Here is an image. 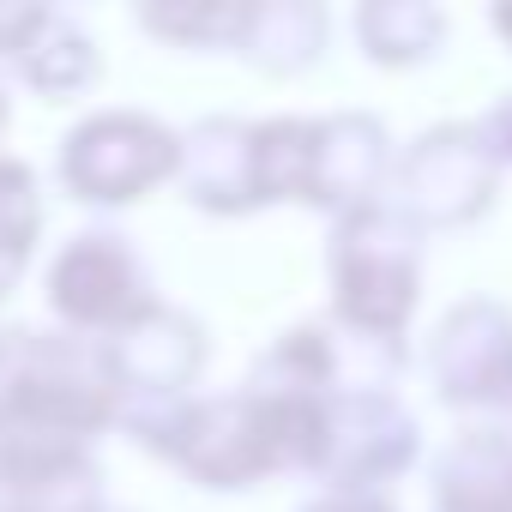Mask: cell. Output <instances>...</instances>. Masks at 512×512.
Masks as SVG:
<instances>
[{"instance_id":"1","label":"cell","mask_w":512,"mask_h":512,"mask_svg":"<svg viewBox=\"0 0 512 512\" xmlns=\"http://www.w3.org/2000/svg\"><path fill=\"white\" fill-rule=\"evenodd\" d=\"M121 416L109 350L55 332H0V446H79Z\"/></svg>"},{"instance_id":"2","label":"cell","mask_w":512,"mask_h":512,"mask_svg":"<svg viewBox=\"0 0 512 512\" xmlns=\"http://www.w3.org/2000/svg\"><path fill=\"white\" fill-rule=\"evenodd\" d=\"M338 314L368 338H398L416 308V229L392 205H362L332 235Z\"/></svg>"},{"instance_id":"3","label":"cell","mask_w":512,"mask_h":512,"mask_svg":"<svg viewBox=\"0 0 512 512\" xmlns=\"http://www.w3.org/2000/svg\"><path fill=\"white\" fill-rule=\"evenodd\" d=\"M181 163V139L163 133L145 115H91L79 133H67L61 175L79 199H139L151 181H163Z\"/></svg>"},{"instance_id":"4","label":"cell","mask_w":512,"mask_h":512,"mask_svg":"<svg viewBox=\"0 0 512 512\" xmlns=\"http://www.w3.org/2000/svg\"><path fill=\"white\" fill-rule=\"evenodd\" d=\"M49 296H55V308L73 326H115V332H127L133 320L151 314V284H145L139 253L121 235H103V229L79 235L55 260Z\"/></svg>"},{"instance_id":"5","label":"cell","mask_w":512,"mask_h":512,"mask_svg":"<svg viewBox=\"0 0 512 512\" xmlns=\"http://www.w3.org/2000/svg\"><path fill=\"white\" fill-rule=\"evenodd\" d=\"M434 380L446 404L512 422V314L494 302L458 308L434 338Z\"/></svg>"},{"instance_id":"6","label":"cell","mask_w":512,"mask_h":512,"mask_svg":"<svg viewBox=\"0 0 512 512\" xmlns=\"http://www.w3.org/2000/svg\"><path fill=\"white\" fill-rule=\"evenodd\" d=\"M398 187H404V205H398L404 217L416 211L422 223H458V217L488 205L494 157L482 151L476 127H440L404 157Z\"/></svg>"},{"instance_id":"7","label":"cell","mask_w":512,"mask_h":512,"mask_svg":"<svg viewBox=\"0 0 512 512\" xmlns=\"http://www.w3.org/2000/svg\"><path fill=\"white\" fill-rule=\"evenodd\" d=\"M416 458V422L386 398V392H344L332 398V446H326V476L344 488L380 482Z\"/></svg>"},{"instance_id":"8","label":"cell","mask_w":512,"mask_h":512,"mask_svg":"<svg viewBox=\"0 0 512 512\" xmlns=\"http://www.w3.org/2000/svg\"><path fill=\"white\" fill-rule=\"evenodd\" d=\"M0 512H97V470L79 446H0Z\"/></svg>"},{"instance_id":"9","label":"cell","mask_w":512,"mask_h":512,"mask_svg":"<svg viewBox=\"0 0 512 512\" xmlns=\"http://www.w3.org/2000/svg\"><path fill=\"white\" fill-rule=\"evenodd\" d=\"M253 139L260 127H241V121H199L181 145V181L199 205L217 211H241V205H260V157H253Z\"/></svg>"},{"instance_id":"10","label":"cell","mask_w":512,"mask_h":512,"mask_svg":"<svg viewBox=\"0 0 512 512\" xmlns=\"http://www.w3.org/2000/svg\"><path fill=\"white\" fill-rule=\"evenodd\" d=\"M109 362H115V386H127L139 398H163V392H181V380L199 368V332L181 314L151 308L127 332H115Z\"/></svg>"},{"instance_id":"11","label":"cell","mask_w":512,"mask_h":512,"mask_svg":"<svg viewBox=\"0 0 512 512\" xmlns=\"http://www.w3.org/2000/svg\"><path fill=\"white\" fill-rule=\"evenodd\" d=\"M434 482H440V512H512V434L476 428L452 440Z\"/></svg>"},{"instance_id":"12","label":"cell","mask_w":512,"mask_h":512,"mask_svg":"<svg viewBox=\"0 0 512 512\" xmlns=\"http://www.w3.org/2000/svg\"><path fill=\"white\" fill-rule=\"evenodd\" d=\"M380 157H386V133L380 121H362V115H332L320 121V151H314V205H344V199H362L380 175Z\"/></svg>"},{"instance_id":"13","label":"cell","mask_w":512,"mask_h":512,"mask_svg":"<svg viewBox=\"0 0 512 512\" xmlns=\"http://www.w3.org/2000/svg\"><path fill=\"white\" fill-rule=\"evenodd\" d=\"M13 55H19V67H25V79H31L37 91H73V85H85V79L97 73V55H91L85 31H73V25L55 19V13H37L31 37H25Z\"/></svg>"},{"instance_id":"14","label":"cell","mask_w":512,"mask_h":512,"mask_svg":"<svg viewBox=\"0 0 512 512\" xmlns=\"http://www.w3.org/2000/svg\"><path fill=\"white\" fill-rule=\"evenodd\" d=\"M31 241H37V181L25 163L0 157V290L31 260Z\"/></svg>"},{"instance_id":"15","label":"cell","mask_w":512,"mask_h":512,"mask_svg":"<svg viewBox=\"0 0 512 512\" xmlns=\"http://www.w3.org/2000/svg\"><path fill=\"white\" fill-rule=\"evenodd\" d=\"M356 37L380 61H422L440 43V13H428V7H368L356 19Z\"/></svg>"},{"instance_id":"16","label":"cell","mask_w":512,"mask_h":512,"mask_svg":"<svg viewBox=\"0 0 512 512\" xmlns=\"http://www.w3.org/2000/svg\"><path fill=\"white\" fill-rule=\"evenodd\" d=\"M241 43H253V55L272 61V67H296L320 49V13L314 7H266V13H247Z\"/></svg>"},{"instance_id":"17","label":"cell","mask_w":512,"mask_h":512,"mask_svg":"<svg viewBox=\"0 0 512 512\" xmlns=\"http://www.w3.org/2000/svg\"><path fill=\"white\" fill-rule=\"evenodd\" d=\"M476 139L494 163H512V97H500L482 121H476Z\"/></svg>"},{"instance_id":"18","label":"cell","mask_w":512,"mask_h":512,"mask_svg":"<svg viewBox=\"0 0 512 512\" xmlns=\"http://www.w3.org/2000/svg\"><path fill=\"white\" fill-rule=\"evenodd\" d=\"M308 512H392V506H380V500H368V494H326V500L308 506Z\"/></svg>"},{"instance_id":"19","label":"cell","mask_w":512,"mask_h":512,"mask_svg":"<svg viewBox=\"0 0 512 512\" xmlns=\"http://www.w3.org/2000/svg\"><path fill=\"white\" fill-rule=\"evenodd\" d=\"M494 31H500V37H512V7H506V13H494Z\"/></svg>"},{"instance_id":"20","label":"cell","mask_w":512,"mask_h":512,"mask_svg":"<svg viewBox=\"0 0 512 512\" xmlns=\"http://www.w3.org/2000/svg\"><path fill=\"white\" fill-rule=\"evenodd\" d=\"M0 109H7V103H0Z\"/></svg>"}]
</instances>
